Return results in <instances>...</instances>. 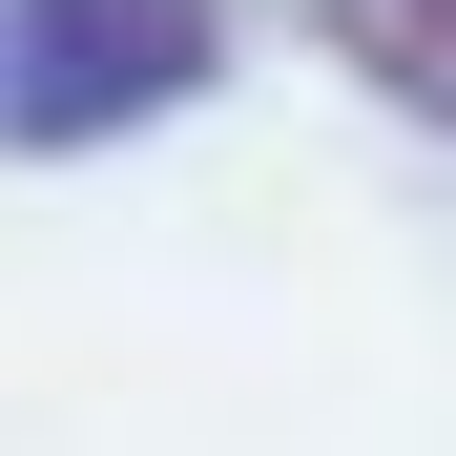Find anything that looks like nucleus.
<instances>
[{"mask_svg":"<svg viewBox=\"0 0 456 456\" xmlns=\"http://www.w3.org/2000/svg\"><path fill=\"white\" fill-rule=\"evenodd\" d=\"M332 42L373 62V84H395L436 145H456V0H332Z\"/></svg>","mask_w":456,"mask_h":456,"instance_id":"f03ea898","label":"nucleus"},{"mask_svg":"<svg viewBox=\"0 0 456 456\" xmlns=\"http://www.w3.org/2000/svg\"><path fill=\"white\" fill-rule=\"evenodd\" d=\"M208 62H228V0H0V145L167 125Z\"/></svg>","mask_w":456,"mask_h":456,"instance_id":"f257e3e1","label":"nucleus"}]
</instances>
